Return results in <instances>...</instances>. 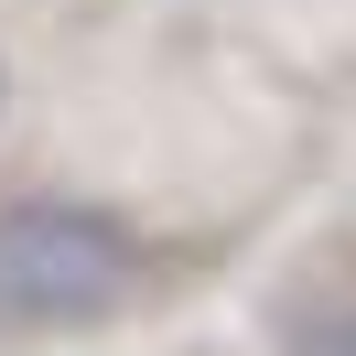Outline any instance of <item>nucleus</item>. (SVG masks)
<instances>
[{
    "label": "nucleus",
    "instance_id": "obj_2",
    "mask_svg": "<svg viewBox=\"0 0 356 356\" xmlns=\"http://www.w3.org/2000/svg\"><path fill=\"white\" fill-rule=\"evenodd\" d=\"M281 346L291 356H356V291H302L281 313Z\"/></svg>",
    "mask_w": 356,
    "mask_h": 356
},
{
    "label": "nucleus",
    "instance_id": "obj_1",
    "mask_svg": "<svg viewBox=\"0 0 356 356\" xmlns=\"http://www.w3.org/2000/svg\"><path fill=\"white\" fill-rule=\"evenodd\" d=\"M140 281H152V248L108 205H65V195L0 205V334H76L119 313Z\"/></svg>",
    "mask_w": 356,
    "mask_h": 356
}]
</instances>
